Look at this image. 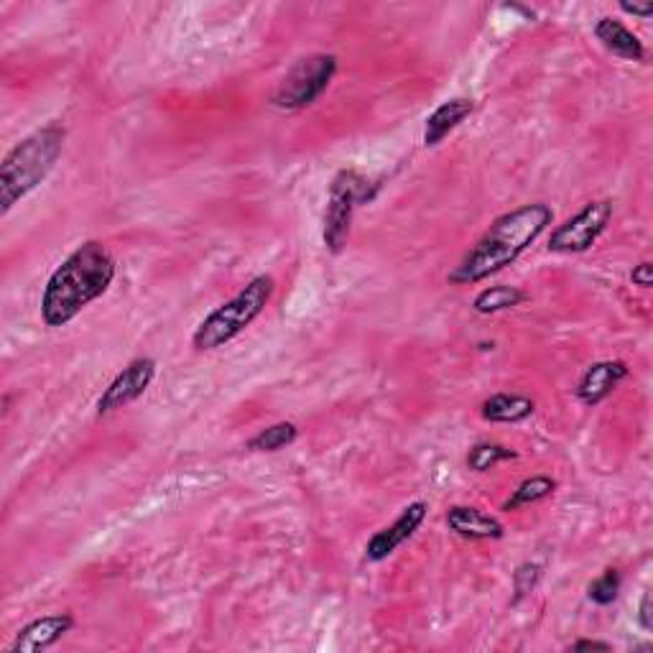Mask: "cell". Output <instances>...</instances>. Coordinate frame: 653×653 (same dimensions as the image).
<instances>
[{"instance_id":"cell-1","label":"cell","mask_w":653,"mask_h":653,"mask_svg":"<svg viewBox=\"0 0 653 653\" xmlns=\"http://www.w3.org/2000/svg\"><path fill=\"white\" fill-rule=\"evenodd\" d=\"M554 223V210L544 202H531L492 219L483 238L467 250L460 265L447 276L452 286H470L496 276L515 263Z\"/></svg>"},{"instance_id":"cell-2","label":"cell","mask_w":653,"mask_h":653,"mask_svg":"<svg viewBox=\"0 0 653 653\" xmlns=\"http://www.w3.org/2000/svg\"><path fill=\"white\" fill-rule=\"evenodd\" d=\"M118 263L100 240L82 242L51 273L41 294V319L47 326L70 324L82 309L108 294Z\"/></svg>"},{"instance_id":"cell-3","label":"cell","mask_w":653,"mask_h":653,"mask_svg":"<svg viewBox=\"0 0 653 653\" xmlns=\"http://www.w3.org/2000/svg\"><path fill=\"white\" fill-rule=\"evenodd\" d=\"M64 126L49 123L21 139L0 164V215L34 192L55 169L64 151Z\"/></svg>"},{"instance_id":"cell-4","label":"cell","mask_w":653,"mask_h":653,"mask_svg":"<svg viewBox=\"0 0 653 653\" xmlns=\"http://www.w3.org/2000/svg\"><path fill=\"white\" fill-rule=\"evenodd\" d=\"M273 292H276V281H273L269 273L250 278L230 301L219 304L215 311H210V314L202 319L192 335L194 351L210 353L233 343L235 337L242 335V332L263 314Z\"/></svg>"},{"instance_id":"cell-5","label":"cell","mask_w":653,"mask_h":653,"mask_svg":"<svg viewBox=\"0 0 653 653\" xmlns=\"http://www.w3.org/2000/svg\"><path fill=\"white\" fill-rule=\"evenodd\" d=\"M370 197H373V192H370V181L358 171L343 169L332 179L330 194H326L322 227L324 248L330 250V253H343L347 238H351L355 207H358L360 202L370 200Z\"/></svg>"},{"instance_id":"cell-6","label":"cell","mask_w":653,"mask_h":653,"mask_svg":"<svg viewBox=\"0 0 653 653\" xmlns=\"http://www.w3.org/2000/svg\"><path fill=\"white\" fill-rule=\"evenodd\" d=\"M337 72L335 55H309L301 57L286 78L273 90L271 103L278 110H304L314 105L326 93L332 78Z\"/></svg>"},{"instance_id":"cell-7","label":"cell","mask_w":653,"mask_h":653,"mask_svg":"<svg viewBox=\"0 0 653 653\" xmlns=\"http://www.w3.org/2000/svg\"><path fill=\"white\" fill-rule=\"evenodd\" d=\"M613 217V202L610 200H595L587 202L584 207L565 219L549 238L551 253H584L595 246L599 235L605 233L607 223Z\"/></svg>"},{"instance_id":"cell-8","label":"cell","mask_w":653,"mask_h":653,"mask_svg":"<svg viewBox=\"0 0 653 653\" xmlns=\"http://www.w3.org/2000/svg\"><path fill=\"white\" fill-rule=\"evenodd\" d=\"M156 378V360L154 358H135L112 378L103 396L97 399V416H108L118 408H126L133 401H139L149 385Z\"/></svg>"},{"instance_id":"cell-9","label":"cell","mask_w":653,"mask_h":653,"mask_svg":"<svg viewBox=\"0 0 653 653\" xmlns=\"http://www.w3.org/2000/svg\"><path fill=\"white\" fill-rule=\"evenodd\" d=\"M427 513H429V506L424 503V500L408 503L404 511H401L399 519L391 523V526H385L378 531V534L370 536V542L366 544V559L373 561V565L389 559L391 554L399 549V546H404L408 538L419 531L424 519H427Z\"/></svg>"},{"instance_id":"cell-10","label":"cell","mask_w":653,"mask_h":653,"mask_svg":"<svg viewBox=\"0 0 653 653\" xmlns=\"http://www.w3.org/2000/svg\"><path fill=\"white\" fill-rule=\"evenodd\" d=\"M72 628H74V618L70 613L44 615V618H36L19 630L11 643V653L47 651L55 643L62 641Z\"/></svg>"},{"instance_id":"cell-11","label":"cell","mask_w":653,"mask_h":653,"mask_svg":"<svg viewBox=\"0 0 653 653\" xmlns=\"http://www.w3.org/2000/svg\"><path fill=\"white\" fill-rule=\"evenodd\" d=\"M630 376V368L622 360H599L584 370L580 383H577V399L582 404L595 406L605 401L618 385Z\"/></svg>"},{"instance_id":"cell-12","label":"cell","mask_w":653,"mask_h":653,"mask_svg":"<svg viewBox=\"0 0 653 653\" xmlns=\"http://www.w3.org/2000/svg\"><path fill=\"white\" fill-rule=\"evenodd\" d=\"M447 526L462 538H473V542H498L503 538L506 529L496 515H488L477 511L473 506H452L444 515Z\"/></svg>"},{"instance_id":"cell-13","label":"cell","mask_w":653,"mask_h":653,"mask_svg":"<svg viewBox=\"0 0 653 653\" xmlns=\"http://www.w3.org/2000/svg\"><path fill=\"white\" fill-rule=\"evenodd\" d=\"M473 110H475V103L470 100V97H452V100L439 105V108L427 118V126H424V146L427 149L439 146V143H442L454 128H460L462 120L473 116Z\"/></svg>"},{"instance_id":"cell-14","label":"cell","mask_w":653,"mask_h":653,"mask_svg":"<svg viewBox=\"0 0 653 653\" xmlns=\"http://www.w3.org/2000/svg\"><path fill=\"white\" fill-rule=\"evenodd\" d=\"M595 36L610 55L626 59V62H643L645 47L638 36L618 19L603 16L595 24Z\"/></svg>"},{"instance_id":"cell-15","label":"cell","mask_w":653,"mask_h":653,"mask_svg":"<svg viewBox=\"0 0 653 653\" xmlns=\"http://www.w3.org/2000/svg\"><path fill=\"white\" fill-rule=\"evenodd\" d=\"M536 404L521 393H496V396L483 401V419L492 424H519L534 416Z\"/></svg>"},{"instance_id":"cell-16","label":"cell","mask_w":653,"mask_h":653,"mask_svg":"<svg viewBox=\"0 0 653 653\" xmlns=\"http://www.w3.org/2000/svg\"><path fill=\"white\" fill-rule=\"evenodd\" d=\"M529 299L526 292L519 286H488L475 296L473 309L477 314H500V311L521 307Z\"/></svg>"},{"instance_id":"cell-17","label":"cell","mask_w":653,"mask_h":653,"mask_svg":"<svg viewBox=\"0 0 653 653\" xmlns=\"http://www.w3.org/2000/svg\"><path fill=\"white\" fill-rule=\"evenodd\" d=\"M554 490H557V483L546 475H534L526 477L519 488L513 490V496L506 500V511H519V508H529L534 503H542V500L551 498Z\"/></svg>"},{"instance_id":"cell-18","label":"cell","mask_w":653,"mask_h":653,"mask_svg":"<svg viewBox=\"0 0 653 653\" xmlns=\"http://www.w3.org/2000/svg\"><path fill=\"white\" fill-rule=\"evenodd\" d=\"M296 437H299V429H296L294 422H278L271 424L258 431L256 437L248 439V450L250 452H278L284 447L294 444Z\"/></svg>"},{"instance_id":"cell-19","label":"cell","mask_w":653,"mask_h":653,"mask_svg":"<svg viewBox=\"0 0 653 653\" xmlns=\"http://www.w3.org/2000/svg\"><path fill=\"white\" fill-rule=\"evenodd\" d=\"M515 458H519V454H515L513 450H508V447H503V444L480 442V444H475L473 450H470L467 467L473 470V473H488V470L500 465V462L515 460Z\"/></svg>"},{"instance_id":"cell-20","label":"cell","mask_w":653,"mask_h":653,"mask_svg":"<svg viewBox=\"0 0 653 653\" xmlns=\"http://www.w3.org/2000/svg\"><path fill=\"white\" fill-rule=\"evenodd\" d=\"M620 595V572L618 569H605L595 582L587 587V597L595 605H613Z\"/></svg>"},{"instance_id":"cell-21","label":"cell","mask_w":653,"mask_h":653,"mask_svg":"<svg viewBox=\"0 0 653 653\" xmlns=\"http://www.w3.org/2000/svg\"><path fill=\"white\" fill-rule=\"evenodd\" d=\"M538 580H542V567L536 561H523V565L513 572V603H521L523 597H529L536 590Z\"/></svg>"},{"instance_id":"cell-22","label":"cell","mask_w":653,"mask_h":653,"mask_svg":"<svg viewBox=\"0 0 653 653\" xmlns=\"http://www.w3.org/2000/svg\"><path fill=\"white\" fill-rule=\"evenodd\" d=\"M630 281H633V286H638V288H651L653 286V269H651V263L649 261H643V263H638L633 271H630Z\"/></svg>"},{"instance_id":"cell-23","label":"cell","mask_w":653,"mask_h":653,"mask_svg":"<svg viewBox=\"0 0 653 653\" xmlns=\"http://www.w3.org/2000/svg\"><path fill=\"white\" fill-rule=\"evenodd\" d=\"M638 626L643 630L653 628V618H651V592H643L641 605H638Z\"/></svg>"},{"instance_id":"cell-24","label":"cell","mask_w":653,"mask_h":653,"mask_svg":"<svg viewBox=\"0 0 653 653\" xmlns=\"http://www.w3.org/2000/svg\"><path fill=\"white\" fill-rule=\"evenodd\" d=\"M618 9L622 13H628V16H638V19H651L653 16V5L651 3H643V5H638V3H620Z\"/></svg>"},{"instance_id":"cell-25","label":"cell","mask_w":653,"mask_h":653,"mask_svg":"<svg viewBox=\"0 0 653 653\" xmlns=\"http://www.w3.org/2000/svg\"><path fill=\"white\" fill-rule=\"evenodd\" d=\"M613 645L605 641H590V638H582V641H574L569 645V651H610Z\"/></svg>"}]
</instances>
